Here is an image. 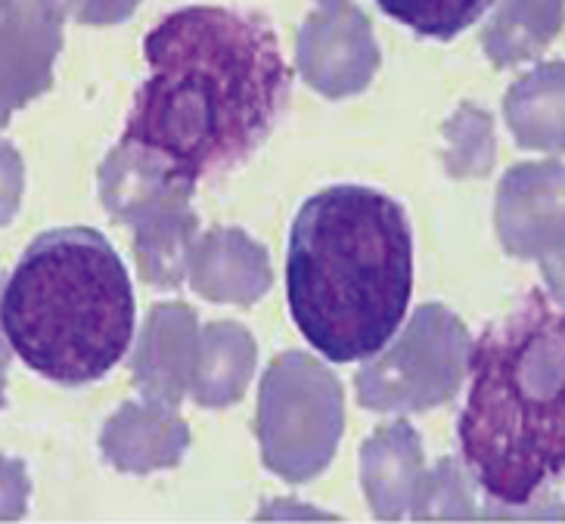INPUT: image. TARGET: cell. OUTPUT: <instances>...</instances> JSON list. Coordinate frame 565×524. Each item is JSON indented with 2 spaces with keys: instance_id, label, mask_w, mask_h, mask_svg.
I'll list each match as a JSON object with an SVG mask.
<instances>
[{
  "instance_id": "cell-1",
  "label": "cell",
  "mask_w": 565,
  "mask_h": 524,
  "mask_svg": "<svg viewBox=\"0 0 565 524\" xmlns=\"http://www.w3.org/2000/svg\"><path fill=\"white\" fill-rule=\"evenodd\" d=\"M143 56L150 78L134 97L121 149L183 190L246 162L289 94L274 29L224 7L168 13Z\"/></svg>"
},
{
  "instance_id": "cell-2",
  "label": "cell",
  "mask_w": 565,
  "mask_h": 524,
  "mask_svg": "<svg viewBox=\"0 0 565 524\" xmlns=\"http://www.w3.org/2000/svg\"><path fill=\"white\" fill-rule=\"evenodd\" d=\"M460 453L503 506L565 478V282L534 286L469 351Z\"/></svg>"
},
{
  "instance_id": "cell-3",
  "label": "cell",
  "mask_w": 565,
  "mask_h": 524,
  "mask_svg": "<svg viewBox=\"0 0 565 524\" xmlns=\"http://www.w3.org/2000/svg\"><path fill=\"white\" fill-rule=\"evenodd\" d=\"M414 239L395 199L366 186H330L296 214L286 296L299 332L327 361L380 354L407 317Z\"/></svg>"
},
{
  "instance_id": "cell-4",
  "label": "cell",
  "mask_w": 565,
  "mask_h": 524,
  "mask_svg": "<svg viewBox=\"0 0 565 524\" xmlns=\"http://www.w3.org/2000/svg\"><path fill=\"white\" fill-rule=\"evenodd\" d=\"M0 329L22 363L44 378L97 382L131 347L128 267L97 229L41 233L7 279Z\"/></svg>"
},
{
  "instance_id": "cell-5",
  "label": "cell",
  "mask_w": 565,
  "mask_h": 524,
  "mask_svg": "<svg viewBox=\"0 0 565 524\" xmlns=\"http://www.w3.org/2000/svg\"><path fill=\"white\" fill-rule=\"evenodd\" d=\"M510 118L522 143L565 147V66H544L532 78L515 84L510 94Z\"/></svg>"
},
{
  "instance_id": "cell-6",
  "label": "cell",
  "mask_w": 565,
  "mask_h": 524,
  "mask_svg": "<svg viewBox=\"0 0 565 524\" xmlns=\"http://www.w3.org/2000/svg\"><path fill=\"white\" fill-rule=\"evenodd\" d=\"M385 13L423 38L448 41L476 25L491 0H376Z\"/></svg>"
}]
</instances>
